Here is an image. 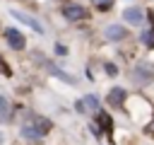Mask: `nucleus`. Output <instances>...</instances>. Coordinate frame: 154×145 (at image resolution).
Segmentation results:
<instances>
[{"mask_svg":"<svg viewBox=\"0 0 154 145\" xmlns=\"http://www.w3.org/2000/svg\"><path fill=\"white\" fill-rule=\"evenodd\" d=\"M48 130H51V121L43 118V116H38V114H31L29 116V123H24V128H22V135L36 140V138L46 135Z\"/></svg>","mask_w":154,"mask_h":145,"instance_id":"nucleus-1","label":"nucleus"},{"mask_svg":"<svg viewBox=\"0 0 154 145\" xmlns=\"http://www.w3.org/2000/svg\"><path fill=\"white\" fill-rule=\"evenodd\" d=\"M63 14H65V19H70V22H79V19H87L89 12H87L82 5H72V2H70V5L63 7Z\"/></svg>","mask_w":154,"mask_h":145,"instance_id":"nucleus-2","label":"nucleus"},{"mask_svg":"<svg viewBox=\"0 0 154 145\" xmlns=\"http://www.w3.org/2000/svg\"><path fill=\"white\" fill-rule=\"evenodd\" d=\"M5 39H7V44H10V48H12V51H22V48L26 46L24 34H22L19 29H7V31H5Z\"/></svg>","mask_w":154,"mask_h":145,"instance_id":"nucleus-3","label":"nucleus"},{"mask_svg":"<svg viewBox=\"0 0 154 145\" xmlns=\"http://www.w3.org/2000/svg\"><path fill=\"white\" fill-rule=\"evenodd\" d=\"M10 14H12L14 19H19V22H24V24H29V27H31V29H34L36 34H43V27H41V24H38V22H36L34 17H29V14H24V12H19V10H12Z\"/></svg>","mask_w":154,"mask_h":145,"instance_id":"nucleus-4","label":"nucleus"},{"mask_svg":"<svg viewBox=\"0 0 154 145\" xmlns=\"http://www.w3.org/2000/svg\"><path fill=\"white\" fill-rule=\"evenodd\" d=\"M125 27H120V24H108L106 27V31H103V36L108 39V41H120V39H125Z\"/></svg>","mask_w":154,"mask_h":145,"instance_id":"nucleus-5","label":"nucleus"},{"mask_svg":"<svg viewBox=\"0 0 154 145\" xmlns=\"http://www.w3.org/2000/svg\"><path fill=\"white\" fill-rule=\"evenodd\" d=\"M152 68L149 65H137L135 68V82H140V85H149L152 82Z\"/></svg>","mask_w":154,"mask_h":145,"instance_id":"nucleus-6","label":"nucleus"},{"mask_svg":"<svg viewBox=\"0 0 154 145\" xmlns=\"http://www.w3.org/2000/svg\"><path fill=\"white\" fill-rule=\"evenodd\" d=\"M123 17H125V22H130V24H142V10L140 7H128L125 12H123Z\"/></svg>","mask_w":154,"mask_h":145,"instance_id":"nucleus-7","label":"nucleus"},{"mask_svg":"<svg viewBox=\"0 0 154 145\" xmlns=\"http://www.w3.org/2000/svg\"><path fill=\"white\" fill-rule=\"evenodd\" d=\"M123 102H125V89L116 87V89L108 92V104H111V106H120Z\"/></svg>","mask_w":154,"mask_h":145,"instance_id":"nucleus-8","label":"nucleus"},{"mask_svg":"<svg viewBox=\"0 0 154 145\" xmlns=\"http://www.w3.org/2000/svg\"><path fill=\"white\" fill-rule=\"evenodd\" d=\"M46 68H48V70H51V72H53V75H55L58 80H63V82H70V85L75 82V77H70L67 72H63V70H60V68H55L53 63H46Z\"/></svg>","mask_w":154,"mask_h":145,"instance_id":"nucleus-9","label":"nucleus"},{"mask_svg":"<svg viewBox=\"0 0 154 145\" xmlns=\"http://www.w3.org/2000/svg\"><path fill=\"white\" fill-rule=\"evenodd\" d=\"M89 111H99V99L94 97V94H89V97H84V102H82Z\"/></svg>","mask_w":154,"mask_h":145,"instance_id":"nucleus-10","label":"nucleus"},{"mask_svg":"<svg viewBox=\"0 0 154 145\" xmlns=\"http://www.w3.org/2000/svg\"><path fill=\"white\" fill-rule=\"evenodd\" d=\"M140 39H142V44H144L147 48H152V46H154V29H147Z\"/></svg>","mask_w":154,"mask_h":145,"instance_id":"nucleus-11","label":"nucleus"},{"mask_svg":"<svg viewBox=\"0 0 154 145\" xmlns=\"http://www.w3.org/2000/svg\"><path fill=\"white\" fill-rule=\"evenodd\" d=\"M7 116H10V102L0 97V118H7Z\"/></svg>","mask_w":154,"mask_h":145,"instance_id":"nucleus-12","label":"nucleus"},{"mask_svg":"<svg viewBox=\"0 0 154 145\" xmlns=\"http://www.w3.org/2000/svg\"><path fill=\"white\" fill-rule=\"evenodd\" d=\"M91 2L96 5L99 12H106V10H111V5H113V0H91Z\"/></svg>","mask_w":154,"mask_h":145,"instance_id":"nucleus-13","label":"nucleus"},{"mask_svg":"<svg viewBox=\"0 0 154 145\" xmlns=\"http://www.w3.org/2000/svg\"><path fill=\"white\" fill-rule=\"evenodd\" d=\"M99 121H101V126L106 128V133H111V128H113V121H111V116H106V114H99Z\"/></svg>","mask_w":154,"mask_h":145,"instance_id":"nucleus-14","label":"nucleus"},{"mask_svg":"<svg viewBox=\"0 0 154 145\" xmlns=\"http://www.w3.org/2000/svg\"><path fill=\"white\" fill-rule=\"evenodd\" d=\"M103 70H106V75H118V68H116V63H106V65H103Z\"/></svg>","mask_w":154,"mask_h":145,"instance_id":"nucleus-15","label":"nucleus"},{"mask_svg":"<svg viewBox=\"0 0 154 145\" xmlns=\"http://www.w3.org/2000/svg\"><path fill=\"white\" fill-rule=\"evenodd\" d=\"M55 53H58V56H67V48H65L63 44H55Z\"/></svg>","mask_w":154,"mask_h":145,"instance_id":"nucleus-16","label":"nucleus"}]
</instances>
